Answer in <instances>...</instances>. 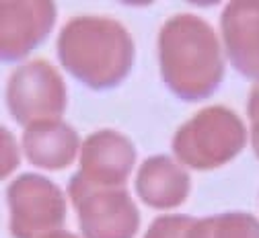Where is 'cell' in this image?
Returning <instances> with one entry per match:
<instances>
[{"instance_id":"8","label":"cell","mask_w":259,"mask_h":238,"mask_svg":"<svg viewBox=\"0 0 259 238\" xmlns=\"http://www.w3.org/2000/svg\"><path fill=\"white\" fill-rule=\"evenodd\" d=\"M82 238H134L140 212L134 197L121 189H97L76 206Z\"/></svg>"},{"instance_id":"2","label":"cell","mask_w":259,"mask_h":238,"mask_svg":"<svg viewBox=\"0 0 259 238\" xmlns=\"http://www.w3.org/2000/svg\"><path fill=\"white\" fill-rule=\"evenodd\" d=\"M56 54L60 66L74 80L93 90H109L127 78L136 47L119 21L103 15H78L60 29Z\"/></svg>"},{"instance_id":"9","label":"cell","mask_w":259,"mask_h":238,"mask_svg":"<svg viewBox=\"0 0 259 238\" xmlns=\"http://www.w3.org/2000/svg\"><path fill=\"white\" fill-rule=\"evenodd\" d=\"M220 41L235 70L259 82V0H233L220 15Z\"/></svg>"},{"instance_id":"5","label":"cell","mask_w":259,"mask_h":238,"mask_svg":"<svg viewBox=\"0 0 259 238\" xmlns=\"http://www.w3.org/2000/svg\"><path fill=\"white\" fill-rule=\"evenodd\" d=\"M9 228L13 238H46L66 222V197L37 173H23L7 189Z\"/></svg>"},{"instance_id":"11","label":"cell","mask_w":259,"mask_h":238,"mask_svg":"<svg viewBox=\"0 0 259 238\" xmlns=\"http://www.w3.org/2000/svg\"><path fill=\"white\" fill-rule=\"evenodd\" d=\"M21 146L25 158L33 166L44 171H62L78 160L82 140L70 123L50 119L25 127Z\"/></svg>"},{"instance_id":"6","label":"cell","mask_w":259,"mask_h":238,"mask_svg":"<svg viewBox=\"0 0 259 238\" xmlns=\"http://www.w3.org/2000/svg\"><path fill=\"white\" fill-rule=\"evenodd\" d=\"M58 9L52 0L0 3V60L17 64L35 52L54 31Z\"/></svg>"},{"instance_id":"17","label":"cell","mask_w":259,"mask_h":238,"mask_svg":"<svg viewBox=\"0 0 259 238\" xmlns=\"http://www.w3.org/2000/svg\"><path fill=\"white\" fill-rule=\"evenodd\" d=\"M259 113V82L253 84V88L249 90L247 97V117H253Z\"/></svg>"},{"instance_id":"7","label":"cell","mask_w":259,"mask_h":238,"mask_svg":"<svg viewBox=\"0 0 259 238\" xmlns=\"http://www.w3.org/2000/svg\"><path fill=\"white\" fill-rule=\"evenodd\" d=\"M136 164L132 140L117 129H97L82 140L78 173L95 189H121Z\"/></svg>"},{"instance_id":"1","label":"cell","mask_w":259,"mask_h":238,"mask_svg":"<svg viewBox=\"0 0 259 238\" xmlns=\"http://www.w3.org/2000/svg\"><path fill=\"white\" fill-rule=\"evenodd\" d=\"M156 58L165 86L185 103H200L222 84L226 56L220 35L193 13H177L163 23Z\"/></svg>"},{"instance_id":"4","label":"cell","mask_w":259,"mask_h":238,"mask_svg":"<svg viewBox=\"0 0 259 238\" xmlns=\"http://www.w3.org/2000/svg\"><path fill=\"white\" fill-rule=\"evenodd\" d=\"M5 103L11 117L23 125V129L39 121L62 119L68 105L66 82L50 62H25L7 82Z\"/></svg>"},{"instance_id":"16","label":"cell","mask_w":259,"mask_h":238,"mask_svg":"<svg viewBox=\"0 0 259 238\" xmlns=\"http://www.w3.org/2000/svg\"><path fill=\"white\" fill-rule=\"evenodd\" d=\"M249 142H251L253 154L259 160V113L249 117Z\"/></svg>"},{"instance_id":"13","label":"cell","mask_w":259,"mask_h":238,"mask_svg":"<svg viewBox=\"0 0 259 238\" xmlns=\"http://www.w3.org/2000/svg\"><path fill=\"white\" fill-rule=\"evenodd\" d=\"M193 218L183 214H165L152 220L142 238H185V232Z\"/></svg>"},{"instance_id":"14","label":"cell","mask_w":259,"mask_h":238,"mask_svg":"<svg viewBox=\"0 0 259 238\" xmlns=\"http://www.w3.org/2000/svg\"><path fill=\"white\" fill-rule=\"evenodd\" d=\"M21 152L23 146L17 142V138L13 135V131H9L7 127L0 129V177L9 179L21 162Z\"/></svg>"},{"instance_id":"3","label":"cell","mask_w":259,"mask_h":238,"mask_svg":"<svg viewBox=\"0 0 259 238\" xmlns=\"http://www.w3.org/2000/svg\"><path fill=\"white\" fill-rule=\"evenodd\" d=\"M249 140L245 121L233 109L212 105L189 117L173 135V156L191 171H214L235 160Z\"/></svg>"},{"instance_id":"15","label":"cell","mask_w":259,"mask_h":238,"mask_svg":"<svg viewBox=\"0 0 259 238\" xmlns=\"http://www.w3.org/2000/svg\"><path fill=\"white\" fill-rule=\"evenodd\" d=\"M185 238H212V216L193 220L185 232Z\"/></svg>"},{"instance_id":"10","label":"cell","mask_w":259,"mask_h":238,"mask_svg":"<svg viewBox=\"0 0 259 238\" xmlns=\"http://www.w3.org/2000/svg\"><path fill=\"white\" fill-rule=\"evenodd\" d=\"M134 191L144 206L169 212L187 201L191 179L187 168L175 156L154 154L148 156L136 171Z\"/></svg>"},{"instance_id":"18","label":"cell","mask_w":259,"mask_h":238,"mask_svg":"<svg viewBox=\"0 0 259 238\" xmlns=\"http://www.w3.org/2000/svg\"><path fill=\"white\" fill-rule=\"evenodd\" d=\"M46 238H80V236H76L74 232H70V230H58V232H52L50 236H46Z\"/></svg>"},{"instance_id":"12","label":"cell","mask_w":259,"mask_h":238,"mask_svg":"<svg viewBox=\"0 0 259 238\" xmlns=\"http://www.w3.org/2000/svg\"><path fill=\"white\" fill-rule=\"evenodd\" d=\"M212 238H259V220L249 212L212 216Z\"/></svg>"}]
</instances>
